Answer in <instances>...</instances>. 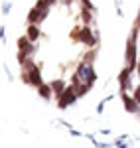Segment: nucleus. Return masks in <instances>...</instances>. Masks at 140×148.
Masks as SVG:
<instances>
[{
  "label": "nucleus",
  "mask_w": 140,
  "mask_h": 148,
  "mask_svg": "<svg viewBox=\"0 0 140 148\" xmlns=\"http://www.w3.org/2000/svg\"><path fill=\"white\" fill-rule=\"evenodd\" d=\"M75 99H77L75 89H73V87H67L65 91L61 93V97H59V109H67V107H69Z\"/></svg>",
  "instance_id": "obj_1"
},
{
  "label": "nucleus",
  "mask_w": 140,
  "mask_h": 148,
  "mask_svg": "<svg viewBox=\"0 0 140 148\" xmlns=\"http://www.w3.org/2000/svg\"><path fill=\"white\" fill-rule=\"evenodd\" d=\"M134 38H136V30L132 32V40L126 46V59H128V69H134V63H136V47H134Z\"/></svg>",
  "instance_id": "obj_2"
},
{
  "label": "nucleus",
  "mask_w": 140,
  "mask_h": 148,
  "mask_svg": "<svg viewBox=\"0 0 140 148\" xmlns=\"http://www.w3.org/2000/svg\"><path fill=\"white\" fill-rule=\"evenodd\" d=\"M75 36H77V38L81 40L83 44H87V46H95V44H97V36H93V34H91V30H89L87 26L83 28V30L79 32V34H75Z\"/></svg>",
  "instance_id": "obj_3"
},
{
  "label": "nucleus",
  "mask_w": 140,
  "mask_h": 148,
  "mask_svg": "<svg viewBox=\"0 0 140 148\" xmlns=\"http://www.w3.org/2000/svg\"><path fill=\"white\" fill-rule=\"evenodd\" d=\"M24 79L28 81V83H32V85H36V87H40V85H42V75H40V69L32 67V69H30V73H28Z\"/></svg>",
  "instance_id": "obj_4"
},
{
  "label": "nucleus",
  "mask_w": 140,
  "mask_h": 148,
  "mask_svg": "<svg viewBox=\"0 0 140 148\" xmlns=\"http://www.w3.org/2000/svg\"><path fill=\"white\" fill-rule=\"evenodd\" d=\"M79 79H89V83L95 79V75H93V71H91V67L87 65V63H83L81 67H79Z\"/></svg>",
  "instance_id": "obj_5"
},
{
  "label": "nucleus",
  "mask_w": 140,
  "mask_h": 148,
  "mask_svg": "<svg viewBox=\"0 0 140 148\" xmlns=\"http://www.w3.org/2000/svg\"><path fill=\"white\" fill-rule=\"evenodd\" d=\"M122 99H124V105H126V111L128 113H134L138 107H136V99H130L126 93H122Z\"/></svg>",
  "instance_id": "obj_6"
},
{
  "label": "nucleus",
  "mask_w": 140,
  "mask_h": 148,
  "mask_svg": "<svg viewBox=\"0 0 140 148\" xmlns=\"http://www.w3.org/2000/svg\"><path fill=\"white\" fill-rule=\"evenodd\" d=\"M51 89L55 91V95H57V97H61V93L65 91L67 87H65V83H63L61 79H57V81H53V83H51Z\"/></svg>",
  "instance_id": "obj_7"
},
{
  "label": "nucleus",
  "mask_w": 140,
  "mask_h": 148,
  "mask_svg": "<svg viewBox=\"0 0 140 148\" xmlns=\"http://www.w3.org/2000/svg\"><path fill=\"white\" fill-rule=\"evenodd\" d=\"M130 71H132V69H124V71L120 73V85H122L124 91L128 89V75H130Z\"/></svg>",
  "instance_id": "obj_8"
},
{
  "label": "nucleus",
  "mask_w": 140,
  "mask_h": 148,
  "mask_svg": "<svg viewBox=\"0 0 140 148\" xmlns=\"http://www.w3.org/2000/svg\"><path fill=\"white\" fill-rule=\"evenodd\" d=\"M28 42H30V38H20V40H18V46H20V49H24V53L32 49V46H30Z\"/></svg>",
  "instance_id": "obj_9"
},
{
  "label": "nucleus",
  "mask_w": 140,
  "mask_h": 148,
  "mask_svg": "<svg viewBox=\"0 0 140 148\" xmlns=\"http://www.w3.org/2000/svg\"><path fill=\"white\" fill-rule=\"evenodd\" d=\"M38 36H40V30H38L36 26H30V28H28V38H30V42L38 40Z\"/></svg>",
  "instance_id": "obj_10"
},
{
  "label": "nucleus",
  "mask_w": 140,
  "mask_h": 148,
  "mask_svg": "<svg viewBox=\"0 0 140 148\" xmlns=\"http://www.w3.org/2000/svg\"><path fill=\"white\" fill-rule=\"evenodd\" d=\"M38 89H40V95H42L44 99H49V95H51V87H47V85H40Z\"/></svg>",
  "instance_id": "obj_11"
},
{
  "label": "nucleus",
  "mask_w": 140,
  "mask_h": 148,
  "mask_svg": "<svg viewBox=\"0 0 140 148\" xmlns=\"http://www.w3.org/2000/svg\"><path fill=\"white\" fill-rule=\"evenodd\" d=\"M83 20H85V22H89V20H91V14H89L87 10H83Z\"/></svg>",
  "instance_id": "obj_12"
},
{
  "label": "nucleus",
  "mask_w": 140,
  "mask_h": 148,
  "mask_svg": "<svg viewBox=\"0 0 140 148\" xmlns=\"http://www.w3.org/2000/svg\"><path fill=\"white\" fill-rule=\"evenodd\" d=\"M134 99H136V103H140V87L134 91Z\"/></svg>",
  "instance_id": "obj_13"
},
{
  "label": "nucleus",
  "mask_w": 140,
  "mask_h": 148,
  "mask_svg": "<svg viewBox=\"0 0 140 148\" xmlns=\"http://www.w3.org/2000/svg\"><path fill=\"white\" fill-rule=\"evenodd\" d=\"M138 18H140V16H138Z\"/></svg>",
  "instance_id": "obj_14"
},
{
  "label": "nucleus",
  "mask_w": 140,
  "mask_h": 148,
  "mask_svg": "<svg viewBox=\"0 0 140 148\" xmlns=\"http://www.w3.org/2000/svg\"><path fill=\"white\" fill-rule=\"evenodd\" d=\"M138 69H140V67H138Z\"/></svg>",
  "instance_id": "obj_15"
}]
</instances>
